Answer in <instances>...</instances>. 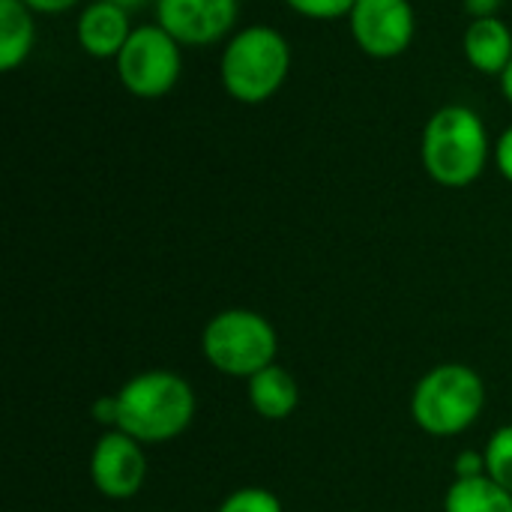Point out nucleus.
Wrapping results in <instances>:
<instances>
[{
    "label": "nucleus",
    "instance_id": "obj_1",
    "mask_svg": "<svg viewBox=\"0 0 512 512\" xmlns=\"http://www.w3.org/2000/svg\"><path fill=\"white\" fill-rule=\"evenodd\" d=\"M117 426L144 447L177 441L195 420V390L171 369H147L132 375L117 393Z\"/></svg>",
    "mask_w": 512,
    "mask_h": 512
},
{
    "label": "nucleus",
    "instance_id": "obj_2",
    "mask_svg": "<svg viewBox=\"0 0 512 512\" xmlns=\"http://www.w3.org/2000/svg\"><path fill=\"white\" fill-rule=\"evenodd\" d=\"M492 147L495 141L474 108L444 105L423 126L420 165L432 183L444 189H465L483 177Z\"/></svg>",
    "mask_w": 512,
    "mask_h": 512
},
{
    "label": "nucleus",
    "instance_id": "obj_3",
    "mask_svg": "<svg viewBox=\"0 0 512 512\" xmlns=\"http://www.w3.org/2000/svg\"><path fill=\"white\" fill-rule=\"evenodd\" d=\"M291 72V42L267 24L240 27L222 48L219 81L240 105H261L273 99Z\"/></svg>",
    "mask_w": 512,
    "mask_h": 512
},
{
    "label": "nucleus",
    "instance_id": "obj_4",
    "mask_svg": "<svg viewBox=\"0 0 512 512\" xmlns=\"http://www.w3.org/2000/svg\"><path fill=\"white\" fill-rule=\"evenodd\" d=\"M486 408V384L465 363H441L429 369L411 393V417L432 438H456L468 432Z\"/></svg>",
    "mask_w": 512,
    "mask_h": 512
},
{
    "label": "nucleus",
    "instance_id": "obj_5",
    "mask_svg": "<svg viewBox=\"0 0 512 512\" xmlns=\"http://www.w3.org/2000/svg\"><path fill=\"white\" fill-rule=\"evenodd\" d=\"M201 354L219 375L249 381L276 363L279 333L270 318L255 309H225L204 324Z\"/></svg>",
    "mask_w": 512,
    "mask_h": 512
},
{
    "label": "nucleus",
    "instance_id": "obj_6",
    "mask_svg": "<svg viewBox=\"0 0 512 512\" xmlns=\"http://www.w3.org/2000/svg\"><path fill=\"white\" fill-rule=\"evenodd\" d=\"M123 90L135 99L168 96L183 75V45L156 21L141 24L114 60Z\"/></svg>",
    "mask_w": 512,
    "mask_h": 512
},
{
    "label": "nucleus",
    "instance_id": "obj_7",
    "mask_svg": "<svg viewBox=\"0 0 512 512\" xmlns=\"http://www.w3.org/2000/svg\"><path fill=\"white\" fill-rule=\"evenodd\" d=\"M354 45L372 60L405 54L417 33V15L408 0H354L348 12Z\"/></svg>",
    "mask_w": 512,
    "mask_h": 512
},
{
    "label": "nucleus",
    "instance_id": "obj_8",
    "mask_svg": "<svg viewBox=\"0 0 512 512\" xmlns=\"http://www.w3.org/2000/svg\"><path fill=\"white\" fill-rule=\"evenodd\" d=\"M153 12L183 48H210L237 33L240 0H153Z\"/></svg>",
    "mask_w": 512,
    "mask_h": 512
},
{
    "label": "nucleus",
    "instance_id": "obj_9",
    "mask_svg": "<svg viewBox=\"0 0 512 512\" xmlns=\"http://www.w3.org/2000/svg\"><path fill=\"white\" fill-rule=\"evenodd\" d=\"M90 483L108 501H129L147 483L144 444L120 429H108L90 453Z\"/></svg>",
    "mask_w": 512,
    "mask_h": 512
},
{
    "label": "nucleus",
    "instance_id": "obj_10",
    "mask_svg": "<svg viewBox=\"0 0 512 512\" xmlns=\"http://www.w3.org/2000/svg\"><path fill=\"white\" fill-rule=\"evenodd\" d=\"M132 30L129 9L111 0H90L75 18V39L81 51L96 60H117Z\"/></svg>",
    "mask_w": 512,
    "mask_h": 512
},
{
    "label": "nucleus",
    "instance_id": "obj_11",
    "mask_svg": "<svg viewBox=\"0 0 512 512\" xmlns=\"http://www.w3.org/2000/svg\"><path fill=\"white\" fill-rule=\"evenodd\" d=\"M462 51L471 69L501 78L512 60V30L501 18H474L465 27Z\"/></svg>",
    "mask_w": 512,
    "mask_h": 512
},
{
    "label": "nucleus",
    "instance_id": "obj_12",
    "mask_svg": "<svg viewBox=\"0 0 512 512\" xmlns=\"http://www.w3.org/2000/svg\"><path fill=\"white\" fill-rule=\"evenodd\" d=\"M246 393H249L252 411L258 417L270 420V423L288 420L300 405V387H297L294 375L279 363H273V366L261 369L258 375H252L246 381Z\"/></svg>",
    "mask_w": 512,
    "mask_h": 512
},
{
    "label": "nucleus",
    "instance_id": "obj_13",
    "mask_svg": "<svg viewBox=\"0 0 512 512\" xmlns=\"http://www.w3.org/2000/svg\"><path fill=\"white\" fill-rule=\"evenodd\" d=\"M33 9L21 0H0V69L15 72L36 45Z\"/></svg>",
    "mask_w": 512,
    "mask_h": 512
},
{
    "label": "nucleus",
    "instance_id": "obj_14",
    "mask_svg": "<svg viewBox=\"0 0 512 512\" xmlns=\"http://www.w3.org/2000/svg\"><path fill=\"white\" fill-rule=\"evenodd\" d=\"M444 512H512V492L489 474L477 480H453L444 495Z\"/></svg>",
    "mask_w": 512,
    "mask_h": 512
},
{
    "label": "nucleus",
    "instance_id": "obj_15",
    "mask_svg": "<svg viewBox=\"0 0 512 512\" xmlns=\"http://www.w3.org/2000/svg\"><path fill=\"white\" fill-rule=\"evenodd\" d=\"M483 453H486V474L512 492V423L492 432Z\"/></svg>",
    "mask_w": 512,
    "mask_h": 512
},
{
    "label": "nucleus",
    "instance_id": "obj_16",
    "mask_svg": "<svg viewBox=\"0 0 512 512\" xmlns=\"http://www.w3.org/2000/svg\"><path fill=\"white\" fill-rule=\"evenodd\" d=\"M216 512H285L279 495H273L270 489H261V486H243V489H234Z\"/></svg>",
    "mask_w": 512,
    "mask_h": 512
},
{
    "label": "nucleus",
    "instance_id": "obj_17",
    "mask_svg": "<svg viewBox=\"0 0 512 512\" xmlns=\"http://www.w3.org/2000/svg\"><path fill=\"white\" fill-rule=\"evenodd\" d=\"M291 12L312 18V21H333V18H348L354 0H282Z\"/></svg>",
    "mask_w": 512,
    "mask_h": 512
},
{
    "label": "nucleus",
    "instance_id": "obj_18",
    "mask_svg": "<svg viewBox=\"0 0 512 512\" xmlns=\"http://www.w3.org/2000/svg\"><path fill=\"white\" fill-rule=\"evenodd\" d=\"M477 477H486V453L462 450L453 459V480H477Z\"/></svg>",
    "mask_w": 512,
    "mask_h": 512
},
{
    "label": "nucleus",
    "instance_id": "obj_19",
    "mask_svg": "<svg viewBox=\"0 0 512 512\" xmlns=\"http://www.w3.org/2000/svg\"><path fill=\"white\" fill-rule=\"evenodd\" d=\"M492 162L498 168V174L512 183V126H507L498 138H495V147H492Z\"/></svg>",
    "mask_w": 512,
    "mask_h": 512
},
{
    "label": "nucleus",
    "instance_id": "obj_20",
    "mask_svg": "<svg viewBox=\"0 0 512 512\" xmlns=\"http://www.w3.org/2000/svg\"><path fill=\"white\" fill-rule=\"evenodd\" d=\"M90 414H93V420H96L99 426L114 429V426H117V399H114V393H108V396L96 399V402H93V408H90Z\"/></svg>",
    "mask_w": 512,
    "mask_h": 512
},
{
    "label": "nucleus",
    "instance_id": "obj_21",
    "mask_svg": "<svg viewBox=\"0 0 512 512\" xmlns=\"http://www.w3.org/2000/svg\"><path fill=\"white\" fill-rule=\"evenodd\" d=\"M21 3L42 15H60V12H69L72 6H78L81 0H21Z\"/></svg>",
    "mask_w": 512,
    "mask_h": 512
},
{
    "label": "nucleus",
    "instance_id": "obj_22",
    "mask_svg": "<svg viewBox=\"0 0 512 512\" xmlns=\"http://www.w3.org/2000/svg\"><path fill=\"white\" fill-rule=\"evenodd\" d=\"M501 0H465V12L468 18H498Z\"/></svg>",
    "mask_w": 512,
    "mask_h": 512
},
{
    "label": "nucleus",
    "instance_id": "obj_23",
    "mask_svg": "<svg viewBox=\"0 0 512 512\" xmlns=\"http://www.w3.org/2000/svg\"><path fill=\"white\" fill-rule=\"evenodd\" d=\"M498 81H501V93H504V99L512 105V60H510V66L501 72V78H498Z\"/></svg>",
    "mask_w": 512,
    "mask_h": 512
},
{
    "label": "nucleus",
    "instance_id": "obj_24",
    "mask_svg": "<svg viewBox=\"0 0 512 512\" xmlns=\"http://www.w3.org/2000/svg\"><path fill=\"white\" fill-rule=\"evenodd\" d=\"M111 3H117V6H123V9H138V6H144V3H150V0H111Z\"/></svg>",
    "mask_w": 512,
    "mask_h": 512
}]
</instances>
